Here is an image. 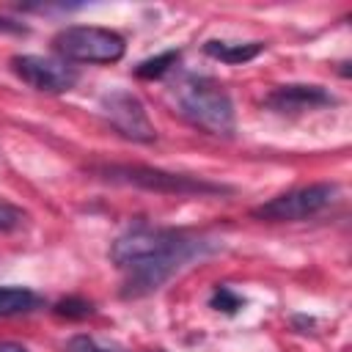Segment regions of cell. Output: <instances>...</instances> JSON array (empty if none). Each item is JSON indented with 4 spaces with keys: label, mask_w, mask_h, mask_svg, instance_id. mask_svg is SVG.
Listing matches in <instances>:
<instances>
[{
    "label": "cell",
    "mask_w": 352,
    "mask_h": 352,
    "mask_svg": "<svg viewBox=\"0 0 352 352\" xmlns=\"http://www.w3.org/2000/svg\"><path fill=\"white\" fill-rule=\"evenodd\" d=\"M0 352H28V346H22L16 341H0Z\"/></svg>",
    "instance_id": "obj_17"
},
{
    "label": "cell",
    "mask_w": 352,
    "mask_h": 352,
    "mask_svg": "<svg viewBox=\"0 0 352 352\" xmlns=\"http://www.w3.org/2000/svg\"><path fill=\"white\" fill-rule=\"evenodd\" d=\"M176 60H179V50H168V52H160V55H154V58L140 60V63L135 66V74H138L140 80H160L170 66H176Z\"/></svg>",
    "instance_id": "obj_11"
},
{
    "label": "cell",
    "mask_w": 352,
    "mask_h": 352,
    "mask_svg": "<svg viewBox=\"0 0 352 352\" xmlns=\"http://www.w3.org/2000/svg\"><path fill=\"white\" fill-rule=\"evenodd\" d=\"M52 50L72 63H116L126 52L121 33L96 25H69L55 33Z\"/></svg>",
    "instance_id": "obj_4"
},
{
    "label": "cell",
    "mask_w": 352,
    "mask_h": 352,
    "mask_svg": "<svg viewBox=\"0 0 352 352\" xmlns=\"http://www.w3.org/2000/svg\"><path fill=\"white\" fill-rule=\"evenodd\" d=\"M28 223V212L19 209L16 204L0 198V234H8V231H16Z\"/></svg>",
    "instance_id": "obj_13"
},
{
    "label": "cell",
    "mask_w": 352,
    "mask_h": 352,
    "mask_svg": "<svg viewBox=\"0 0 352 352\" xmlns=\"http://www.w3.org/2000/svg\"><path fill=\"white\" fill-rule=\"evenodd\" d=\"M96 173H102L107 182L132 184V187L151 190V192H165V195H220V192H231V187H226V184L206 182V179H198V176L170 173V170H160V168H148V165H102V168H96Z\"/></svg>",
    "instance_id": "obj_3"
},
{
    "label": "cell",
    "mask_w": 352,
    "mask_h": 352,
    "mask_svg": "<svg viewBox=\"0 0 352 352\" xmlns=\"http://www.w3.org/2000/svg\"><path fill=\"white\" fill-rule=\"evenodd\" d=\"M209 305L214 311H223V314H236L242 308V297L234 294L228 286H214V292L209 297Z\"/></svg>",
    "instance_id": "obj_15"
},
{
    "label": "cell",
    "mask_w": 352,
    "mask_h": 352,
    "mask_svg": "<svg viewBox=\"0 0 352 352\" xmlns=\"http://www.w3.org/2000/svg\"><path fill=\"white\" fill-rule=\"evenodd\" d=\"M63 352H126V349L118 346L116 341H104V338H96L88 333H80V336H72L66 341Z\"/></svg>",
    "instance_id": "obj_12"
},
{
    "label": "cell",
    "mask_w": 352,
    "mask_h": 352,
    "mask_svg": "<svg viewBox=\"0 0 352 352\" xmlns=\"http://www.w3.org/2000/svg\"><path fill=\"white\" fill-rule=\"evenodd\" d=\"M204 52L220 63H248L253 60L256 55L264 52V44L261 41H220V38H212L204 44Z\"/></svg>",
    "instance_id": "obj_9"
},
{
    "label": "cell",
    "mask_w": 352,
    "mask_h": 352,
    "mask_svg": "<svg viewBox=\"0 0 352 352\" xmlns=\"http://www.w3.org/2000/svg\"><path fill=\"white\" fill-rule=\"evenodd\" d=\"M52 311L58 316H66V319H85V316L94 314V305L82 297H66V300H58Z\"/></svg>",
    "instance_id": "obj_14"
},
{
    "label": "cell",
    "mask_w": 352,
    "mask_h": 352,
    "mask_svg": "<svg viewBox=\"0 0 352 352\" xmlns=\"http://www.w3.org/2000/svg\"><path fill=\"white\" fill-rule=\"evenodd\" d=\"M179 107L192 126L217 138L234 135V126H236L234 102L217 82L206 77H187V82L179 91Z\"/></svg>",
    "instance_id": "obj_2"
},
{
    "label": "cell",
    "mask_w": 352,
    "mask_h": 352,
    "mask_svg": "<svg viewBox=\"0 0 352 352\" xmlns=\"http://www.w3.org/2000/svg\"><path fill=\"white\" fill-rule=\"evenodd\" d=\"M0 30H3V33H28L25 25H19V22H14V19H6V16H0Z\"/></svg>",
    "instance_id": "obj_16"
},
{
    "label": "cell",
    "mask_w": 352,
    "mask_h": 352,
    "mask_svg": "<svg viewBox=\"0 0 352 352\" xmlns=\"http://www.w3.org/2000/svg\"><path fill=\"white\" fill-rule=\"evenodd\" d=\"M338 195V184L333 182H316L305 187H294L289 192H280L264 204H258L250 214L258 220H272V223H286V220H308L327 209Z\"/></svg>",
    "instance_id": "obj_5"
},
{
    "label": "cell",
    "mask_w": 352,
    "mask_h": 352,
    "mask_svg": "<svg viewBox=\"0 0 352 352\" xmlns=\"http://www.w3.org/2000/svg\"><path fill=\"white\" fill-rule=\"evenodd\" d=\"M336 99L322 88V85H305V82H294V85H278L272 94H267L264 104L280 116H297L305 110H316V107H327Z\"/></svg>",
    "instance_id": "obj_8"
},
{
    "label": "cell",
    "mask_w": 352,
    "mask_h": 352,
    "mask_svg": "<svg viewBox=\"0 0 352 352\" xmlns=\"http://www.w3.org/2000/svg\"><path fill=\"white\" fill-rule=\"evenodd\" d=\"M154 352H160V349H154Z\"/></svg>",
    "instance_id": "obj_18"
},
{
    "label": "cell",
    "mask_w": 352,
    "mask_h": 352,
    "mask_svg": "<svg viewBox=\"0 0 352 352\" xmlns=\"http://www.w3.org/2000/svg\"><path fill=\"white\" fill-rule=\"evenodd\" d=\"M102 113L107 116V121L113 124V129L121 132L129 140L151 143L157 138V129H154V124L148 118L146 104L132 91L116 88V91L104 94L102 96Z\"/></svg>",
    "instance_id": "obj_6"
},
{
    "label": "cell",
    "mask_w": 352,
    "mask_h": 352,
    "mask_svg": "<svg viewBox=\"0 0 352 352\" xmlns=\"http://www.w3.org/2000/svg\"><path fill=\"white\" fill-rule=\"evenodd\" d=\"M220 248L217 239L179 228H154L135 223L110 245V261L124 272V297H143L157 292L170 275L195 258Z\"/></svg>",
    "instance_id": "obj_1"
},
{
    "label": "cell",
    "mask_w": 352,
    "mask_h": 352,
    "mask_svg": "<svg viewBox=\"0 0 352 352\" xmlns=\"http://www.w3.org/2000/svg\"><path fill=\"white\" fill-rule=\"evenodd\" d=\"M11 69L22 82L44 94H66L80 80L74 66L58 58H44V55H14Z\"/></svg>",
    "instance_id": "obj_7"
},
{
    "label": "cell",
    "mask_w": 352,
    "mask_h": 352,
    "mask_svg": "<svg viewBox=\"0 0 352 352\" xmlns=\"http://www.w3.org/2000/svg\"><path fill=\"white\" fill-rule=\"evenodd\" d=\"M41 305V297L25 286H0V316L30 314Z\"/></svg>",
    "instance_id": "obj_10"
}]
</instances>
